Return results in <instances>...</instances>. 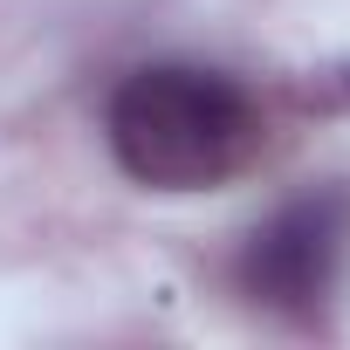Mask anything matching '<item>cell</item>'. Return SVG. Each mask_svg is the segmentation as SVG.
Masks as SVG:
<instances>
[{"instance_id":"3","label":"cell","mask_w":350,"mask_h":350,"mask_svg":"<svg viewBox=\"0 0 350 350\" xmlns=\"http://www.w3.org/2000/svg\"><path fill=\"white\" fill-rule=\"evenodd\" d=\"M288 103H295V110H350V62L295 76V83H288Z\"/></svg>"},{"instance_id":"2","label":"cell","mask_w":350,"mask_h":350,"mask_svg":"<svg viewBox=\"0 0 350 350\" xmlns=\"http://www.w3.org/2000/svg\"><path fill=\"white\" fill-rule=\"evenodd\" d=\"M343 261H350V186H309L241 241L234 288L282 323H316L336 302Z\"/></svg>"},{"instance_id":"1","label":"cell","mask_w":350,"mask_h":350,"mask_svg":"<svg viewBox=\"0 0 350 350\" xmlns=\"http://www.w3.org/2000/svg\"><path fill=\"white\" fill-rule=\"evenodd\" d=\"M110 158L151 193H206L247 172L268 144L261 96L206 62H144L103 103Z\"/></svg>"}]
</instances>
